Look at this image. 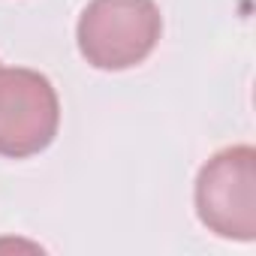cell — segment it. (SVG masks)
Listing matches in <instances>:
<instances>
[{"label": "cell", "instance_id": "1", "mask_svg": "<svg viewBox=\"0 0 256 256\" xmlns=\"http://www.w3.org/2000/svg\"><path fill=\"white\" fill-rule=\"evenodd\" d=\"M163 16L154 0H90L84 6L76 42L82 58L96 70H130L160 42Z\"/></svg>", "mask_w": 256, "mask_h": 256}, {"label": "cell", "instance_id": "2", "mask_svg": "<svg viewBox=\"0 0 256 256\" xmlns=\"http://www.w3.org/2000/svg\"><path fill=\"white\" fill-rule=\"evenodd\" d=\"M196 214L220 238H256V151L232 145L217 151L196 175Z\"/></svg>", "mask_w": 256, "mask_h": 256}, {"label": "cell", "instance_id": "3", "mask_svg": "<svg viewBox=\"0 0 256 256\" xmlns=\"http://www.w3.org/2000/svg\"><path fill=\"white\" fill-rule=\"evenodd\" d=\"M60 126V100L48 76L0 66V157L24 160L46 151Z\"/></svg>", "mask_w": 256, "mask_h": 256}]
</instances>
